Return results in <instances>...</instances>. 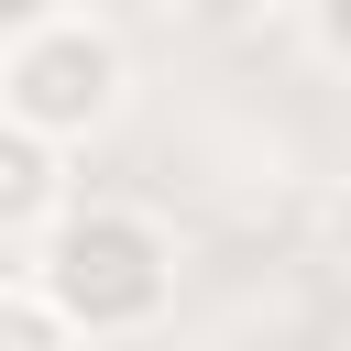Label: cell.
I'll return each instance as SVG.
<instances>
[{
    "label": "cell",
    "instance_id": "obj_1",
    "mask_svg": "<svg viewBox=\"0 0 351 351\" xmlns=\"http://www.w3.org/2000/svg\"><path fill=\"white\" fill-rule=\"evenodd\" d=\"M33 285L77 340H143L176 307V230L132 197H66L55 230L33 241Z\"/></svg>",
    "mask_w": 351,
    "mask_h": 351
},
{
    "label": "cell",
    "instance_id": "obj_2",
    "mask_svg": "<svg viewBox=\"0 0 351 351\" xmlns=\"http://www.w3.org/2000/svg\"><path fill=\"white\" fill-rule=\"evenodd\" d=\"M121 99H132V55H121V33L88 22V11H55V22H33V33L0 44V110L33 121L44 143H66V154L99 143V132L121 121Z\"/></svg>",
    "mask_w": 351,
    "mask_h": 351
},
{
    "label": "cell",
    "instance_id": "obj_3",
    "mask_svg": "<svg viewBox=\"0 0 351 351\" xmlns=\"http://www.w3.org/2000/svg\"><path fill=\"white\" fill-rule=\"evenodd\" d=\"M55 208H66V143H44L33 121H11L0 110V241H44L55 230Z\"/></svg>",
    "mask_w": 351,
    "mask_h": 351
},
{
    "label": "cell",
    "instance_id": "obj_4",
    "mask_svg": "<svg viewBox=\"0 0 351 351\" xmlns=\"http://www.w3.org/2000/svg\"><path fill=\"white\" fill-rule=\"evenodd\" d=\"M0 351H77V329L55 318V296L22 274V285H0Z\"/></svg>",
    "mask_w": 351,
    "mask_h": 351
},
{
    "label": "cell",
    "instance_id": "obj_5",
    "mask_svg": "<svg viewBox=\"0 0 351 351\" xmlns=\"http://www.w3.org/2000/svg\"><path fill=\"white\" fill-rule=\"evenodd\" d=\"M165 11H176V22H197V33H241L263 0H165Z\"/></svg>",
    "mask_w": 351,
    "mask_h": 351
},
{
    "label": "cell",
    "instance_id": "obj_6",
    "mask_svg": "<svg viewBox=\"0 0 351 351\" xmlns=\"http://www.w3.org/2000/svg\"><path fill=\"white\" fill-rule=\"evenodd\" d=\"M307 22H318V44L351 66V0H307Z\"/></svg>",
    "mask_w": 351,
    "mask_h": 351
},
{
    "label": "cell",
    "instance_id": "obj_7",
    "mask_svg": "<svg viewBox=\"0 0 351 351\" xmlns=\"http://www.w3.org/2000/svg\"><path fill=\"white\" fill-rule=\"evenodd\" d=\"M55 11H77V0H0V44L33 33V22H55Z\"/></svg>",
    "mask_w": 351,
    "mask_h": 351
},
{
    "label": "cell",
    "instance_id": "obj_8",
    "mask_svg": "<svg viewBox=\"0 0 351 351\" xmlns=\"http://www.w3.org/2000/svg\"><path fill=\"white\" fill-rule=\"evenodd\" d=\"M329 252H340V274H351V197H340V219H329Z\"/></svg>",
    "mask_w": 351,
    "mask_h": 351
},
{
    "label": "cell",
    "instance_id": "obj_9",
    "mask_svg": "<svg viewBox=\"0 0 351 351\" xmlns=\"http://www.w3.org/2000/svg\"><path fill=\"white\" fill-rule=\"evenodd\" d=\"M285 11H307V0H285Z\"/></svg>",
    "mask_w": 351,
    "mask_h": 351
}]
</instances>
